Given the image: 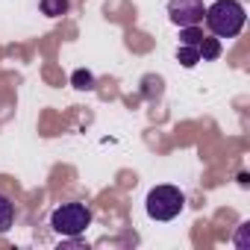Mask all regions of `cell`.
Masks as SVG:
<instances>
[{
	"label": "cell",
	"mask_w": 250,
	"mask_h": 250,
	"mask_svg": "<svg viewBox=\"0 0 250 250\" xmlns=\"http://www.w3.org/2000/svg\"><path fill=\"white\" fill-rule=\"evenodd\" d=\"M203 21L215 39H235L244 30L247 9H244L241 0H215L212 6H206Z\"/></svg>",
	"instance_id": "obj_1"
},
{
	"label": "cell",
	"mask_w": 250,
	"mask_h": 250,
	"mask_svg": "<svg viewBox=\"0 0 250 250\" xmlns=\"http://www.w3.org/2000/svg\"><path fill=\"white\" fill-rule=\"evenodd\" d=\"M186 209V194L177 186H156L145 197V212L153 221H174Z\"/></svg>",
	"instance_id": "obj_2"
},
{
	"label": "cell",
	"mask_w": 250,
	"mask_h": 250,
	"mask_svg": "<svg viewBox=\"0 0 250 250\" xmlns=\"http://www.w3.org/2000/svg\"><path fill=\"white\" fill-rule=\"evenodd\" d=\"M50 227L62 238H77L91 227V209L85 203H62L50 215Z\"/></svg>",
	"instance_id": "obj_3"
},
{
	"label": "cell",
	"mask_w": 250,
	"mask_h": 250,
	"mask_svg": "<svg viewBox=\"0 0 250 250\" xmlns=\"http://www.w3.org/2000/svg\"><path fill=\"white\" fill-rule=\"evenodd\" d=\"M203 0H168V18L174 27H197L203 21Z\"/></svg>",
	"instance_id": "obj_4"
},
{
	"label": "cell",
	"mask_w": 250,
	"mask_h": 250,
	"mask_svg": "<svg viewBox=\"0 0 250 250\" xmlns=\"http://www.w3.org/2000/svg\"><path fill=\"white\" fill-rule=\"evenodd\" d=\"M197 53H200V62H215V59L221 56V39L203 36L200 44H197Z\"/></svg>",
	"instance_id": "obj_5"
},
{
	"label": "cell",
	"mask_w": 250,
	"mask_h": 250,
	"mask_svg": "<svg viewBox=\"0 0 250 250\" xmlns=\"http://www.w3.org/2000/svg\"><path fill=\"white\" fill-rule=\"evenodd\" d=\"M12 224H15V206H12V200L6 194H0V235L9 232Z\"/></svg>",
	"instance_id": "obj_6"
},
{
	"label": "cell",
	"mask_w": 250,
	"mask_h": 250,
	"mask_svg": "<svg viewBox=\"0 0 250 250\" xmlns=\"http://www.w3.org/2000/svg\"><path fill=\"white\" fill-rule=\"evenodd\" d=\"M39 9H42L47 18H62V15L71 9V0H39Z\"/></svg>",
	"instance_id": "obj_7"
},
{
	"label": "cell",
	"mask_w": 250,
	"mask_h": 250,
	"mask_svg": "<svg viewBox=\"0 0 250 250\" xmlns=\"http://www.w3.org/2000/svg\"><path fill=\"white\" fill-rule=\"evenodd\" d=\"M71 85H74L77 91H94V74L85 71V68H77V71L71 74Z\"/></svg>",
	"instance_id": "obj_8"
},
{
	"label": "cell",
	"mask_w": 250,
	"mask_h": 250,
	"mask_svg": "<svg viewBox=\"0 0 250 250\" xmlns=\"http://www.w3.org/2000/svg\"><path fill=\"white\" fill-rule=\"evenodd\" d=\"M177 62H180L183 68H194V65L200 62L197 47H191V44H180V47H177Z\"/></svg>",
	"instance_id": "obj_9"
},
{
	"label": "cell",
	"mask_w": 250,
	"mask_h": 250,
	"mask_svg": "<svg viewBox=\"0 0 250 250\" xmlns=\"http://www.w3.org/2000/svg\"><path fill=\"white\" fill-rule=\"evenodd\" d=\"M200 39H203V30H197V27H180V44H191V47H197Z\"/></svg>",
	"instance_id": "obj_10"
},
{
	"label": "cell",
	"mask_w": 250,
	"mask_h": 250,
	"mask_svg": "<svg viewBox=\"0 0 250 250\" xmlns=\"http://www.w3.org/2000/svg\"><path fill=\"white\" fill-rule=\"evenodd\" d=\"M162 94V80L159 77H145V97H159Z\"/></svg>",
	"instance_id": "obj_11"
}]
</instances>
